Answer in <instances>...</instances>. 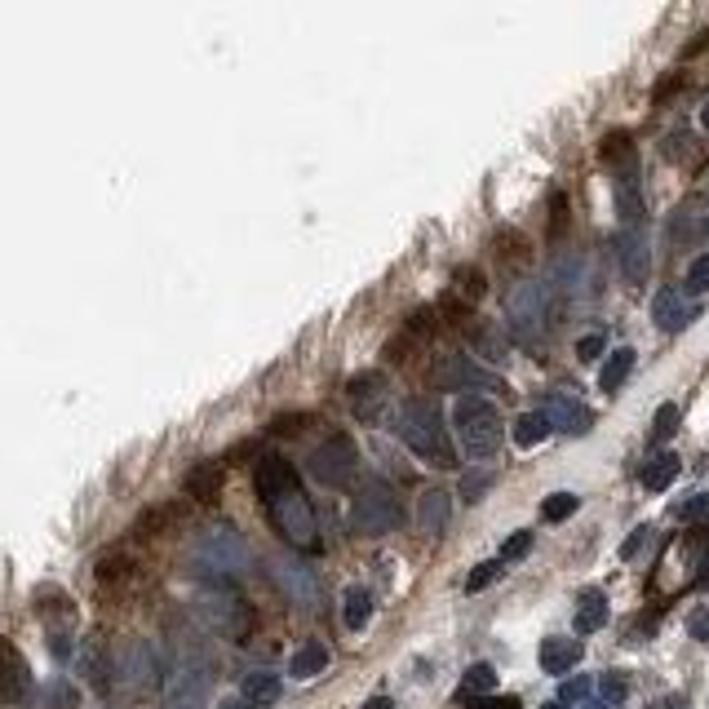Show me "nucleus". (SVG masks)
<instances>
[{
	"label": "nucleus",
	"mask_w": 709,
	"mask_h": 709,
	"mask_svg": "<svg viewBox=\"0 0 709 709\" xmlns=\"http://www.w3.org/2000/svg\"><path fill=\"white\" fill-rule=\"evenodd\" d=\"M253 488H258V497H262L266 519L275 523V532H280L293 550H302V554H320L324 550L320 519H315L311 497H306L302 484H297L293 461L262 457L258 470H253Z\"/></svg>",
	"instance_id": "f257e3e1"
},
{
	"label": "nucleus",
	"mask_w": 709,
	"mask_h": 709,
	"mask_svg": "<svg viewBox=\"0 0 709 709\" xmlns=\"http://www.w3.org/2000/svg\"><path fill=\"white\" fill-rule=\"evenodd\" d=\"M705 577H709V523H696L692 532H683L661 554V563L652 572V594L656 599H674V594L701 585Z\"/></svg>",
	"instance_id": "f03ea898"
},
{
	"label": "nucleus",
	"mask_w": 709,
	"mask_h": 709,
	"mask_svg": "<svg viewBox=\"0 0 709 709\" xmlns=\"http://www.w3.org/2000/svg\"><path fill=\"white\" fill-rule=\"evenodd\" d=\"M395 435L404 439L421 461H430V466H439V470L457 466V448H452L444 417H439V408L430 404V399H404V404H399Z\"/></svg>",
	"instance_id": "7ed1b4c3"
},
{
	"label": "nucleus",
	"mask_w": 709,
	"mask_h": 709,
	"mask_svg": "<svg viewBox=\"0 0 709 709\" xmlns=\"http://www.w3.org/2000/svg\"><path fill=\"white\" fill-rule=\"evenodd\" d=\"M249 568V541L240 537L235 523H209L191 541V572L213 585H226Z\"/></svg>",
	"instance_id": "20e7f679"
},
{
	"label": "nucleus",
	"mask_w": 709,
	"mask_h": 709,
	"mask_svg": "<svg viewBox=\"0 0 709 709\" xmlns=\"http://www.w3.org/2000/svg\"><path fill=\"white\" fill-rule=\"evenodd\" d=\"M452 426H457V439H461V448H466V457H475V461H488L492 452L501 448V435H506L497 404L484 395H461L457 404H452Z\"/></svg>",
	"instance_id": "39448f33"
},
{
	"label": "nucleus",
	"mask_w": 709,
	"mask_h": 709,
	"mask_svg": "<svg viewBox=\"0 0 709 709\" xmlns=\"http://www.w3.org/2000/svg\"><path fill=\"white\" fill-rule=\"evenodd\" d=\"M550 306H554V293H550V284H541V280H523L510 289L506 297V328L519 337L523 346H532L541 333H546V324H550Z\"/></svg>",
	"instance_id": "423d86ee"
},
{
	"label": "nucleus",
	"mask_w": 709,
	"mask_h": 709,
	"mask_svg": "<svg viewBox=\"0 0 709 709\" xmlns=\"http://www.w3.org/2000/svg\"><path fill=\"white\" fill-rule=\"evenodd\" d=\"M351 528L359 537H386L399 528V497L382 479H364L351 501Z\"/></svg>",
	"instance_id": "0eeeda50"
},
{
	"label": "nucleus",
	"mask_w": 709,
	"mask_h": 709,
	"mask_svg": "<svg viewBox=\"0 0 709 709\" xmlns=\"http://www.w3.org/2000/svg\"><path fill=\"white\" fill-rule=\"evenodd\" d=\"M200 612H204V621H209V630H218L222 639H231V643H244L253 634V625H258L253 608L235 590H226V585H213V590L200 594Z\"/></svg>",
	"instance_id": "6e6552de"
},
{
	"label": "nucleus",
	"mask_w": 709,
	"mask_h": 709,
	"mask_svg": "<svg viewBox=\"0 0 709 709\" xmlns=\"http://www.w3.org/2000/svg\"><path fill=\"white\" fill-rule=\"evenodd\" d=\"M306 470L320 479L324 488H346L359 470V448L351 435H328L320 448H311L306 457Z\"/></svg>",
	"instance_id": "1a4fd4ad"
},
{
	"label": "nucleus",
	"mask_w": 709,
	"mask_h": 709,
	"mask_svg": "<svg viewBox=\"0 0 709 709\" xmlns=\"http://www.w3.org/2000/svg\"><path fill=\"white\" fill-rule=\"evenodd\" d=\"M271 577L284 590V599L297 603L302 612L320 608V577H315L311 563H302L297 554H275L271 559Z\"/></svg>",
	"instance_id": "9d476101"
},
{
	"label": "nucleus",
	"mask_w": 709,
	"mask_h": 709,
	"mask_svg": "<svg viewBox=\"0 0 709 709\" xmlns=\"http://www.w3.org/2000/svg\"><path fill=\"white\" fill-rule=\"evenodd\" d=\"M612 169V200H616V213H621V226H643V178H639V156L630 160H616L608 164Z\"/></svg>",
	"instance_id": "9b49d317"
},
{
	"label": "nucleus",
	"mask_w": 709,
	"mask_h": 709,
	"mask_svg": "<svg viewBox=\"0 0 709 709\" xmlns=\"http://www.w3.org/2000/svg\"><path fill=\"white\" fill-rule=\"evenodd\" d=\"M430 382L439 390H501L497 373L479 368L470 355H444L435 368H430Z\"/></svg>",
	"instance_id": "f8f14e48"
},
{
	"label": "nucleus",
	"mask_w": 709,
	"mask_h": 709,
	"mask_svg": "<svg viewBox=\"0 0 709 709\" xmlns=\"http://www.w3.org/2000/svg\"><path fill=\"white\" fill-rule=\"evenodd\" d=\"M116 670H120V678H125L133 692H147V687H156L164 678L160 652H156V643H151V639H133L125 652H120Z\"/></svg>",
	"instance_id": "ddd939ff"
},
{
	"label": "nucleus",
	"mask_w": 709,
	"mask_h": 709,
	"mask_svg": "<svg viewBox=\"0 0 709 709\" xmlns=\"http://www.w3.org/2000/svg\"><path fill=\"white\" fill-rule=\"evenodd\" d=\"M616 262H621V275L630 284H643L647 271H652V249H647V231L643 226H621L612 240Z\"/></svg>",
	"instance_id": "4468645a"
},
{
	"label": "nucleus",
	"mask_w": 709,
	"mask_h": 709,
	"mask_svg": "<svg viewBox=\"0 0 709 709\" xmlns=\"http://www.w3.org/2000/svg\"><path fill=\"white\" fill-rule=\"evenodd\" d=\"M541 413H546L550 430H563V435H590L594 430V413L572 395V390H554Z\"/></svg>",
	"instance_id": "2eb2a0df"
},
{
	"label": "nucleus",
	"mask_w": 709,
	"mask_h": 709,
	"mask_svg": "<svg viewBox=\"0 0 709 709\" xmlns=\"http://www.w3.org/2000/svg\"><path fill=\"white\" fill-rule=\"evenodd\" d=\"M32 692V670H27L23 652L9 639H0V701H23Z\"/></svg>",
	"instance_id": "dca6fc26"
},
{
	"label": "nucleus",
	"mask_w": 709,
	"mask_h": 709,
	"mask_svg": "<svg viewBox=\"0 0 709 709\" xmlns=\"http://www.w3.org/2000/svg\"><path fill=\"white\" fill-rule=\"evenodd\" d=\"M351 408H355V417H364V421H377V413H382V404H386V377L382 373H359L351 377Z\"/></svg>",
	"instance_id": "f3484780"
},
{
	"label": "nucleus",
	"mask_w": 709,
	"mask_h": 709,
	"mask_svg": "<svg viewBox=\"0 0 709 709\" xmlns=\"http://www.w3.org/2000/svg\"><path fill=\"white\" fill-rule=\"evenodd\" d=\"M448 519H452V497L444 488H430V492H421V501H417V528L426 532V537H439V532L448 528Z\"/></svg>",
	"instance_id": "a211bd4d"
},
{
	"label": "nucleus",
	"mask_w": 709,
	"mask_h": 709,
	"mask_svg": "<svg viewBox=\"0 0 709 709\" xmlns=\"http://www.w3.org/2000/svg\"><path fill=\"white\" fill-rule=\"evenodd\" d=\"M581 639H541V670L554 674V678H563L568 670H577V661H581Z\"/></svg>",
	"instance_id": "6ab92c4d"
},
{
	"label": "nucleus",
	"mask_w": 709,
	"mask_h": 709,
	"mask_svg": "<svg viewBox=\"0 0 709 709\" xmlns=\"http://www.w3.org/2000/svg\"><path fill=\"white\" fill-rule=\"evenodd\" d=\"M652 315H656V324H661L665 333H678V328H687L696 320V306H687L678 289H661V293H656V302H652Z\"/></svg>",
	"instance_id": "aec40b11"
},
{
	"label": "nucleus",
	"mask_w": 709,
	"mask_h": 709,
	"mask_svg": "<svg viewBox=\"0 0 709 709\" xmlns=\"http://www.w3.org/2000/svg\"><path fill=\"white\" fill-rule=\"evenodd\" d=\"M80 674L89 678V687H94L98 696L111 692V674H116V661L107 656V647L102 643H85L80 647Z\"/></svg>",
	"instance_id": "412c9836"
},
{
	"label": "nucleus",
	"mask_w": 709,
	"mask_h": 709,
	"mask_svg": "<svg viewBox=\"0 0 709 709\" xmlns=\"http://www.w3.org/2000/svg\"><path fill=\"white\" fill-rule=\"evenodd\" d=\"M670 244H674V249H696V244H709V213L678 209L674 218H670Z\"/></svg>",
	"instance_id": "4be33fe9"
},
{
	"label": "nucleus",
	"mask_w": 709,
	"mask_h": 709,
	"mask_svg": "<svg viewBox=\"0 0 709 709\" xmlns=\"http://www.w3.org/2000/svg\"><path fill=\"white\" fill-rule=\"evenodd\" d=\"M204 692H209V674H204L200 665H182V670L169 678V701L173 705H195Z\"/></svg>",
	"instance_id": "5701e85b"
},
{
	"label": "nucleus",
	"mask_w": 709,
	"mask_h": 709,
	"mask_svg": "<svg viewBox=\"0 0 709 709\" xmlns=\"http://www.w3.org/2000/svg\"><path fill=\"white\" fill-rule=\"evenodd\" d=\"M572 625H577V634L603 630V625H608V594H603V590H581L577 616H572Z\"/></svg>",
	"instance_id": "b1692460"
},
{
	"label": "nucleus",
	"mask_w": 709,
	"mask_h": 709,
	"mask_svg": "<svg viewBox=\"0 0 709 709\" xmlns=\"http://www.w3.org/2000/svg\"><path fill=\"white\" fill-rule=\"evenodd\" d=\"M187 497H195V501L222 497V461H200V466L187 470Z\"/></svg>",
	"instance_id": "393cba45"
},
{
	"label": "nucleus",
	"mask_w": 709,
	"mask_h": 709,
	"mask_svg": "<svg viewBox=\"0 0 709 709\" xmlns=\"http://www.w3.org/2000/svg\"><path fill=\"white\" fill-rule=\"evenodd\" d=\"M368 621H373V594H368L364 585H351V590H346V599H342V625L351 634H359Z\"/></svg>",
	"instance_id": "a878e982"
},
{
	"label": "nucleus",
	"mask_w": 709,
	"mask_h": 709,
	"mask_svg": "<svg viewBox=\"0 0 709 709\" xmlns=\"http://www.w3.org/2000/svg\"><path fill=\"white\" fill-rule=\"evenodd\" d=\"M244 701L249 705H275L280 701V674H271V670H253V674H244Z\"/></svg>",
	"instance_id": "bb28decb"
},
{
	"label": "nucleus",
	"mask_w": 709,
	"mask_h": 709,
	"mask_svg": "<svg viewBox=\"0 0 709 709\" xmlns=\"http://www.w3.org/2000/svg\"><path fill=\"white\" fill-rule=\"evenodd\" d=\"M630 368H634V351L630 346H616V351L608 355V364H603V373H599L603 395H616V390L625 386V377H630Z\"/></svg>",
	"instance_id": "cd10ccee"
},
{
	"label": "nucleus",
	"mask_w": 709,
	"mask_h": 709,
	"mask_svg": "<svg viewBox=\"0 0 709 709\" xmlns=\"http://www.w3.org/2000/svg\"><path fill=\"white\" fill-rule=\"evenodd\" d=\"M324 665H328V647L324 643H302V647H297V652L289 656V674L293 678H315V674H320L324 670Z\"/></svg>",
	"instance_id": "c85d7f7f"
},
{
	"label": "nucleus",
	"mask_w": 709,
	"mask_h": 709,
	"mask_svg": "<svg viewBox=\"0 0 709 709\" xmlns=\"http://www.w3.org/2000/svg\"><path fill=\"white\" fill-rule=\"evenodd\" d=\"M497 687V670H492L488 661H479V665H470L466 678H461V701H484V696Z\"/></svg>",
	"instance_id": "c756f323"
},
{
	"label": "nucleus",
	"mask_w": 709,
	"mask_h": 709,
	"mask_svg": "<svg viewBox=\"0 0 709 709\" xmlns=\"http://www.w3.org/2000/svg\"><path fill=\"white\" fill-rule=\"evenodd\" d=\"M674 475H678V457H674V452H661V457H652L643 466V488L647 492H665L674 484Z\"/></svg>",
	"instance_id": "7c9ffc66"
},
{
	"label": "nucleus",
	"mask_w": 709,
	"mask_h": 709,
	"mask_svg": "<svg viewBox=\"0 0 709 709\" xmlns=\"http://www.w3.org/2000/svg\"><path fill=\"white\" fill-rule=\"evenodd\" d=\"M546 435H550L546 413H523V417L515 421V444H519V448H537V444H546Z\"/></svg>",
	"instance_id": "2f4dec72"
},
{
	"label": "nucleus",
	"mask_w": 709,
	"mask_h": 709,
	"mask_svg": "<svg viewBox=\"0 0 709 709\" xmlns=\"http://www.w3.org/2000/svg\"><path fill=\"white\" fill-rule=\"evenodd\" d=\"M178 519V506H156L147 510V515H138V523H133V537H160L169 523Z\"/></svg>",
	"instance_id": "473e14b6"
},
{
	"label": "nucleus",
	"mask_w": 709,
	"mask_h": 709,
	"mask_svg": "<svg viewBox=\"0 0 709 709\" xmlns=\"http://www.w3.org/2000/svg\"><path fill=\"white\" fill-rule=\"evenodd\" d=\"M577 510H581L577 492H554V497L541 501V519H546V523H563L568 515H577Z\"/></svg>",
	"instance_id": "72a5a7b5"
},
{
	"label": "nucleus",
	"mask_w": 709,
	"mask_h": 709,
	"mask_svg": "<svg viewBox=\"0 0 709 709\" xmlns=\"http://www.w3.org/2000/svg\"><path fill=\"white\" fill-rule=\"evenodd\" d=\"M475 346H479V355L488 359V364H506V337L497 333V328H479L475 333Z\"/></svg>",
	"instance_id": "f704fd0d"
},
{
	"label": "nucleus",
	"mask_w": 709,
	"mask_h": 709,
	"mask_svg": "<svg viewBox=\"0 0 709 709\" xmlns=\"http://www.w3.org/2000/svg\"><path fill=\"white\" fill-rule=\"evenodd\" d=\"M45 705H49V709H80L76 683H67V678H54V683L45 687Z\"/></svg>",
	"instance_id": "c9c22d12"
},
{
	"label": "nucleus",
	"mask_w": 709,
	"mask_h": 709,
	"mask_svg": "<svg viewBox=\"0 0 709 709\" xmlns=\"http://www.w3.org/2000/svg\"><path fill=\"white\" fill-rule=\"evenodd\" d=\"M674 519L678 523H709V492H692L687 501H678Z\"/></svg>",
	"instance_id": "e433bc0d"
},
{
	"label": "nucleus",
	"mask_w": 709,
	"mask_h": 709,
	"mask_svg": "<svg viewBox=\"0 0 709 709\" xmlns=\"http://www.w3.org/2000/svg\"><path fill=\"white\" fill-rule=\"evenodd\" d=\"M599 692H603V705H625V696H630V678H625L621 670H608L599 678Z\"/></svg>",
	"instance_id": "4c0bfd02"
},
{
	"label": "nucleus",
	"mask_w": 709,
	"mask_h": 709,
	"mask_svg": "<svg viewBox=\"0 0 709 709\" xmlns=\"http://www.w3.org/2000/svg\"><path fill=\"white\" fill-rule=\"evenodd\" d=\"M501 572H506V563H501V559H488V563H479V568H475V572H470V577H466V590H470V594L488 590V585L497 581Z\"/></svg>",
	"instance_id": "58836bf2"
},
{
	"label": "nucleus",
	"mask_w": 709,
	"mask_h": 709,
	"mask_svg": "<svg viewBox=\"0 0 709 709\" xmlns=\"http://www.w3.org/2000/svg\"><path fill=\"white\" fill-rule=\"evenodd\" d=\"M674 430H678V408L661 404V408H656V417H652V444H665Z\"/></svg>",
	"instance_id": "ea45409f"
},
{
	"label": "nucleus",
	"mask_w": 709,
	"mask_h": 709,
	"mask_svg": "<svg viewBox=\"0 0 709 709\" xmlns=\"http://www.w3.org/2000/svg\"><path fill=\"white\" fill-rule=\"evenodd\" d=\"M129 568H133V563L125 559V554H102V559H98V581L102 585H107V581H125Z\"/></svg>",
	"instance_id": "a19ab883"
},
{
	"label": "nucleus",
	"mask_w": 709,
	"mask_h": 709,
	"mask_svg": "<svg viewBox=\"0 0 709 709\" xmlns=\"http://www.w3.org/2000/svg\"><path fill=\"white\" fill-rule=\"evenodd\" d=\"M683 289L692 293V297H701L709 289V253H701L692 266H687V280H683Z\"/></svg>",
	"instance_id": "79ce46f5"
},
{
	"label": "nucleus",
	"mask_w": 709,
	"mask_h": 709,
	"mask_svg": "<svg viewBox=\"0 0 709 709\" xmlns=\"http://www.w3.org/2000/svg\"><path fill=\"white\" fill-rule=\"evenodd\" d=\"M488 488H492V475H488V470H470V475L461 479V497H466L470 506H475V501H484Z\"/></svg>",
	"instance_id": "37998d69"
},
{
	"label": "nucleus",
	"mask_w": 709,
	"mask_h": 709,
	"mask_svg": "<svg viewBox=\"0 0 709 709\" xmlns=\"http://www.w3.org/2000/svg\"><path fill=\"white\" fill-rule=\"evenodd\" d=\"M457 289L470 297V302H479L484 297V271H475V266H461L457 271Z\"/></svg>",
	"instance_id": "c03bdc74"
},
{
	"label": "nucleus",
	"mask_w": 709,
	"mask_h": 709,
	"mask_svg": "<svg viewBox=\"0 0 709 709\" xmlns=\"http://www.w3.org/2000/svg\"><path fill=\"white\" fill-rule=\"evenodd\" d=\"M590 696V678H563V687H559V705H577Z\"/></svg>",
	"instance_id": "a18cd8bd"
},
{
	"label": "nucleus",
	"mask_w": 709,
	"mask_h": 709,
	"mask_svg": "<svg viewBox=\"0 0 709 709\" xmlns=\"http://www.w3.org/2000/svg\"><path fill=\"white\" fill-rule=\"evenodd\" d=\"M603 351H608V337H603V333H585L581 342H577V359H585V364H590V359H599Z\"/></svg>",
	"instance_id": "49530a36"
},
{
	"label": "nucleus",
	"mask_w": 709,
	"mask_h": 709,
	"mask_svg": "<svg viewBox=\"0 0 709 709\" xmlns=\"http://www.w3.org/2000/svg\"><path fill=\"white\" fill-rule=\"evenodd\" d=\"M528 550H532V532H515V537L501 546V563H515V559H523Z\"/></svg>",
	"instance_id": "de8ad7c7"
},
{
	"label": "nucleus",
	"mask_w": 709,
	"mask_h": 709,
	"mask_svg": "<svg viewBox=\"0 0 709 709\" xmlns=\"http://www.w3.org/2000/svg\"><path fill=\"white\" fill-rule=\"evenodd\" d=\"M647 541H652V528H647V523H639V528L630 532V541L621 546V559H634V554H643Z\"/></svg>",
	"instance_id": "09e8293b"
},
{
	"label": "nucleus",
	"mask_w": 709,
	"mask_h": 709,
	"mask_svg": "<svg viewBox=\"0 0 709 709\" xmlns=\"http://www.w3.org/2000/svg\"><path fill=\"white\" fill-rule=\"evenodd\" d=\"M687 133H674V138H665V156L670 160H692V147H687Z\"/></svg>",
	"instance_id": "8fccbe9b"
},
{
	"label": "nucleus",
	"mask_w": 709,
	"mask_h": 709,
	"mask_svg": "<svg viewBox=\"0 0 709 709\" xmlns=\"http://www.w3.org/2000/svg\"><path fill=\"white\" fill-rule=\"evenodd\" d=\"M687 630H692V639H696V643H709V608L692 612V621H687Z\"/></svg>",
	"instance_id": "3c124183"
},
{
	"label": "nucleus",
	"mask_w": 709,
	"mask_h": 709,
	"mask_svg": "<svg viewBox=\"0 0 709 709\" xmlns=\"http://www.w3.org/2000/svg\"><path fill=\"white\" fill-rule=\"evenodd\" d=\"M470 709H523L519 696H484V701H470Z\"/></svg>",
	"instance_id": "603ef678"
},
{
	"label": "nucleus",
	"mask_w": 709,
	"mask_h": 709,
	"mask_svg": "<svg viewBox=\"0 0 709 709\" xmlns=\"http://www.w3.org/2000/svg\"><path fill=\"white\" fill-rule=\"evenodd\" d=\"M49 652H54L58 661H67V656H71V643H67V634H49Z\"/></svg>",
	"instance_id": "864d4df0"
},
{
	"label": "nucleus",
	"mask_w": 709,
	"mask_h": 709,
	"mask_svg": "<svg viewBox=\"0 0 709 709\" xmlns=\"http://www.w3.org/2000/svg\"><path fill=\"white\" fill-rule=\"evenodd\" d=\"M647 709H687V696H661V701H656V705H647Z\"/></svg>",
	"instance_id": "5fc2aeb1"
},
{
	"label": "nucleus",
	"mask_w": 709,
	"mask_h": 709,
	"mask_svg": "<svg viewBox=\"0 0 709 709\" xmlns=\"http://www.w3.org/2000/svg\"><path fill=\"white\" fill-rule=\"evenodd\" d=\"M563 209H568V204H563V195H554V235L563 231Z\"/></svg>",
	"instance_id": "6e6d98bb"
},
{
	"label": "nucleus",
	"mask_w": 709,
	"mask_h": 709,
	"mask_svg": "<svg viewBox=\"0 0 709 709\" xmlns=\"http://www.w3.org/2000/svg\"><path fill=\"white\" fill-rule=\"evenodd\" d=\"M218 709H258V705H249L244 696H226V701H222Z\"/></svg>",
	"instance_id": "4d7b16f0"
},
{
	"label": "nucleus",
	"mask_w": 709,
	"mask_h": 709,
	"mask_svg": "<svg viewBox=\"0 0 709 709\" xmlns=\"http://www.w3.org/2000/svg\"><path fill=\"white\" fill-rule=\"evenodd\" d=\"M364 709H395V701L390 696H373V701H364Z\"/></svg>",
	"instance_id": "13d9d810"
},
{
	"label": "nucleus",
	"mask_w": 709,
	"mask_h": 709,
	"mask_svg": "<svg viewBox=\"0 0 709 709\" xmlns=\"http://www.w3.org/2000/svg\"><path fill=\"white\" fill-rule=\"evenodd\" d=\"M701 125H705V133H709V102L701 107Z\"/></svg>",
	"instance_id": "bf43d9fd"
},
{
	"label": "nucleus",
	"mask_w": 709,
	"mask_h": 709,
	"mask_svg": "<svg viewBox=\"0 0 709 709\" xmlns=\"http://www.w3.org/2000/svg\"><path fill=\"white\" fill-rule=\"evenodd\" d=\"M585 709H612V705H603V701H590V705H585Z\"/></svg>",
	"instance_id": "052dcab7"
},
{
	"label": "nucleus",
	"mask_w": 709,
	"mask_h": 709,
	"mask_svg": "<svg viewBox=\"0 0 709 709\" xmlns=\"http://www.w3.org/2000/svg\"><path fill=\"white\" fill-rule=\"evenodd\" d=\"M541 709H568V705H559V701H550V705H541Z\"/></svg>",
	"instance_id": "680f3d73"
}]
</instances>
